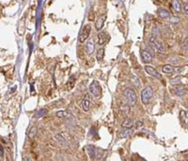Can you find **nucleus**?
<instances>
[{"mask_svg": "<svg viewBox=\"0 0 188 161\" xmlns=\"http://www.w3.org/2000/svg\"><path fill=\"white\" fill-rule=\"evenodd\" d=\"M144 69H145L146 73H147L149 75H151V77H154L156 79H162V75H160V73L157 72V70H156L155 68H153L152 66L146 65Z\"/></svg>", "mask_w": 188, "mask_h": 161, "instance_id": "nucleus-7", "label": "nucleus"}, {"mask_svg": "<svg viewBox=\"0 0 188 161\" xmlns=\"http://www.w3.org/2000/svg\"><path fill=\"white\" fill-rule=\"evenodd\" d=\"M131 81H132V83H133L134 85L137 86V88H139V87H140V84H138V83H139L138 79L137 77H135L134 75H133V76H132V78H131Z\"/></svg>", "mask_w": 188, "mask_h": 161, "instance_id": "nucleus-26", "label": "nucleus"}, {"mask_svg": "<svg viewBox=\"0 0 188 161\" xmlns=\"http://www.w3.org/2000/svg\"><path fill=\"white\" fill-rule=\"evenodd\" d=\"M142 125H143V122H142V121H138L137 124H135V126H137V128H140Z\"/></svg>", "mask_w": 188, "mask_h": 161, "instance_id": "nucleus-30", "label": "nucleus"}, {"mask_svg": "<svg viewBox=\"0 0 188 161\" xmlns=\"http://www.w3.org/2000/svg\"><path fill=\"white\" fill-rule=\"evenodd\" d=\"M180 82H181V77H180V76H178V78L175 77L174 79H171V80H170V84H172V85L179 84Z\"/></svg>", "mask_w": 188, "mask_h": 161, "instance_id": "nucleus-28", "label": "nucleus"}, {"mask_svg": "<svg viewBox=\"0 0 188 161\" xmlns=\"http://www.w3.org/2000/svg\"><path fill=\"white\" fill-rule=\"evenodd\" d=\"M186 93H187V89L183 86H177L174 89V93L177 96H183V95L186 94Z\"/></svg>", "mask_w": 188, "mask_h": 161, "instance_id": "nucleus-15", "label": "nucleus"}, {"mask_svg": "<svg viewBox=\"0 0 188 161\" xmlns=\"http://www.w3.org/2000/svg\"><path fill=\"white\" fill-rule=\"evenodd\" d=\"M86 150H87V153L89 156L90 159H95L96 158V149L94 146L92 145H88L86 146Z\"/></svg>", "mask_w": 188, "mask_h": 161, "instance_id": "nucleus-14", "label": "nucleus"}, {"mask_svg": "<svg viewBox=\"0 0 188 161\" xmlns=\"http://www.w3.org/2000/svg\"><path fill=\"white\" fill-rule=\"evenodd\" d=\"M55 139L57 140V142L60 144V145H63L65 146L67 144V142H66V139L64 138L63 136H61L60 134H57L55 135Z\"/></svg>", "mask_w": 188, "mask_h": 161, "instance_id": "nucleus-21", "label": "nucleus"}, {"mask_svg": "<svg viewBox=\"0 0 188 161\" xmlns=\"http://www.w3.org/2000/svg\"><path fill=\"white\" fill-rule=\"evenodd\" d=\"M134 134V131L132 130V128H125L124 130L120 133V138H128V137H131L132 135Z\"/></svg>", "mask_w": 188, "mask_h": 161, "instance_id": "nucleus-17", "label": "nucleus"}, {"mask_svg": "<svg viewBox=\"0 0 188 161\" xmlns=\"http://www.w3.org/2000/svg\"><path fill=\"white\" fill-rule=\"evenodd\" d=\"M179 21H180V19L177 18V17H172L170 19V23H172V24H178Z\"/></svg>", "mask_w": 188, "mask_h": 161, "instance_id": "nucleus-29", "label": "nucleus"}, {"mask_svg": "<svg viewBox=\"0 0 188 161\" xmlns=\"http://www.w3.org/2000/svg\"><path fill=\"white\" fill-rule=\"evenodd\" d=\"M89 93L95 98H100L102 96V88L98 81H92L89 85Z\"/></svg>", "mask_w": 188, "mask_h": 161, "instance_id": "nucleus-3", "label": "nucleus"}, {"mask_svg": "<svg viewBox=\"0 0 188 161\" xmlns=\"http://www.w3.org/2000/svg\"><path fill=\"white\" fill-rule=\"evenodd\" d=\"M180 116H181V120L183 123L184 126L188 129V111L187 110H182Z\"/></svg>", "mask_w": 188, "mask_h": 161, "instance_id": "nucleus-16", "label": "nucleus"}, {"mask_svg": "<svg viewBox=\"0 0 188 161\" xmlns=\"http://www.w3.org/2000/svg\"><path fill=\"white\" fill-rule=\"evenodd\" d=\"M110 40V36L106 31H100L98 33V44L99 45H103Z\"/></svg>", "mask_w": 188, "mask_h": 161, "instance_id": "nucleus-8", "label": "nucleus"}, {"mask_svg": "<svg viewBox=\"0 0 188 161\" xmlns=\"http://www.w3.org/2000/svg\"><path fill=\"white\" fill-rule=\"evenodd\" d=\"M187 107H188V100H187Z\"/></svg>", "mask_w": 188, "mask_h": 161, "instance_id": "nucleus-32", "label": "nucleus"}, {"mask_svg": "<svg viewBox=\"0 0 188 161\" xmlns=\"http://www.w3.org/2000/svg\"><path fill=\"white\" fill-rule=\"evenodd\" d=\"M134 125V121H133L132 119H129V118L125 119L123 122H122V124H121V126H122L123 128H133Z\"/></svg>", "mask_w": 188, "mask_h": 161, "instance_id": "nucleus-18", "label": "nucleus"}, {"mask_svg": "<svg viewBox=\"0 0 188 161\" xmlns=\"http://www.w3.org/2000/svg\"><path fill=\"white\" fill-rule=\"evenodd\" d=\"M140 56H141V59L144 63H150L152 61V58H153V56L151 54L150 51L148 50H142L141 53H140Z\"/></svg>", "mask_w": 188, "mask_h": 161, "instance_id": "nucleus-9", "label": "nucleus"}, {"mask_svg": "<svg viewBox=\"0 0 188 161\" xmlns=\"http://www.w3.org/2000/svg\"><path fill=\"white\" fill-rule=\"evenodd\" d=\"M158 15H159L162 19H166V18H170V17H171L170 12L166 11V9H158Z\"/></svg>", "mask_w": 188, "mask_h": 161, "instance_id": "nucleus-19", "label": "nucleus"}, {"mask_svg": "<svg viewBox=\"0 0 188 161\" xmlns=\"http://www.w3.org/2000/svg\"><path fill=\"white\" fill-rule=\"evenodd\" d=\"M56 116L61 119H71L72 118V114L70 111H68V110H60V111H57L56 113Z\"/></svg>", "mask_w": 188, "mask_h": 161, "instance_id": "nucleus-11", "label": "nucleus"}, {"mask_svg": "<svg viewBox=\"0 0 188 161\" xmlns=\"http://www.w3.org/2000/svg\"><path fill=\"white\" fill-rule=\"evenodd\" d=\"M124 96L126 98L130 107H134L138 103V96L137 93L132 88H126L124 89Z\"/></svg>", "mask_w": 188, "mask_h": 161, "instance_id": "nucleus-1", "label": "nucleus"}, {"mask_svg": "<svg viewBox=\"0 0 188 161\" xmlns=\"http://www.w3.org/2000/svg\"><path fill=\"white\" fill-rule=\"evenodd\" d=\"M120 111L123 115H128L130 113V105L128 104H121L120 107Z\"/></svg>", "mask_w": 188, "mask_h": 161, "instance_id": "nucleus-20", "label": "nucleus"}, {"mask_svg": "<svg viewBox=\"0 0 188 161\" xmlns=\"http://www.w3.org/2000/svg\"><path fill=\"white\" fill-rule=\"evenodd\" d=\"M103 57H104V48H100L96 54V59L98 61H101V60L103 59Z\"/></svg>", "mask_w": 188, "mask_h": 161, "instance_id": "nucleus-25", "label": "nucleus"}, {"mask_svg": "<svg viewBox=\"0 0 188 161\" xmlns=\"http://www.w3.org/2000/svg\"><path fill=\"white\" fill-rule=\"evenodd\" d=\"M183 9L184 13H185L186 15H188V4L184 5V6H183Z\"/></svg>", "mask_w": 188, "mask_h": 161, "instance_id": "nucleus-31", "label": "nucleus"}, {"mask_svg": "<svg viewBox=\"0 0 188 161\" xmlns=\"http://www.w3.org/2000/svg\"><path fill=\"white\" fill-rule=\"evenodd\" d=\"M149 43L154 50H156V51H158L160 53L165 54V49L164 45L159 41H157V39H156L155 37H151L149 40Z\"/></svg>", "mask_w": 188, "mask_h": 161, "instance_id": "nucleus-4", "label": "nucleus"}, {"mask_svg": "<svg viewBox=\"0 0 188 161\" xmlns=\"http://www.w3.org/2000/svg\"><path fill=\"white\" fill-rule=\"evenodd\" d=\"M172 7L177 12H181L182 7H181V4H180V2L178 1V0H173L172 1Z\"/></svg>", "mask_w": 188, "mask_h": 161, "instance_id": "nucleus-24", "label": "nucleus"}, {"mask_svg": "<svg viewBox=\"0 0 188 161\" xmlns=\"http://www.w3.org/2000/svg\"><path fill=\"white\" fill-rule=\"evenodd\" d=\"M152 95H153V89L151 86H147L141 92V102L144 105L149 104L152 98Z\"/></svg>", "mask_w": 188, "mask_h": 161, "instance_id": "nucleus-2", "label": "nucleus"}, {"mask_svg": "<svg viewBox=\"0 0 188 161\" xmlns=\"http://www.w3.org/2000/svg\"><path fill=\"white\" fill-rule=\"evenodd\" d=\"M183 49L184 51L188 52V37H186L183 41Z\"/></svg>", "mask_w": 188, "mask_h": 161, "instance_id": "nucleus-27", "label": "nucleus"}, {"mask_svg": "<svg viewBox=\"0 0 188 161\" xmlns=\"http://www.w3.org/2000/svg\"><path fill=\"white\" fill-rule=\"evenodd\" d=\"M183 70V67H176L171 64H165L162 67V72L165 74H175V73H181Z\"/></svg>", "mask_w": 188, "mask_h": 161, "instance_id": "nucleus-6", "label": "nucleus"}, {"mask_svg": "<svg viewBox=\"0 0 188 161\" xmlns=\"http://www.w3.org/2000/svg\"><path fill=\"white\" fill-rule=\"evenodd\" d=\"M82 107L85 112H89L90 109V101H89V95L87 94L85 96V99L82 101Z\"/></svg>", "mask_w": 188, "mask_h": 161, "instance_id": "nucleus-13", "label": "nucleus"}, {"mask_svg": "<svg viewBox=\"0 0 188 161\" xmlns=\"http://www.w3.org/2000/svg\"><path fill=\"white\" fill-rule=\"evenodd\" d=\"M47 109L46 108H41L40 110H38V111L36 112V114L34 115V118L35 119H39V118H41V117H44L47 114Z\"/></svg>", "mask_w": 188, "mask_h": 161, "instance_id": "nucleus-22", "label": "nucleus"}, {"mask_svg": "<svg viewBox=\"0 0 188 161\" xmlns=\"http://www.w3.org/2000/svg\"><path fill=\"white\" fill-rule=\"evenodd\" d=\"M91 31V26L90 25H85L83 26L80 30V33H79V42L80 43H84L85 41H87V39L89 38V34Z\"/></svg>", "mask_w": 188, "mask_h": 161, "instance_id": "nucleus-5", "label": "nucleus"}, {"mask_svg": "<svg viewBox=\"0 0 188 161\" xmlns=\"http://www.w3.org/2000/svg\"><path fill=\"white\" fill-rule=\"evenodd\" d=\"M37 133H38V129L36 126H32L30 128L29 132H28V138H34L36 136H37Z\"/></svg>", "mask_w": 188, "mask_h": 161, "instance_id": "nucleus-23", "label": "nucleus"}, {"mask_svg": "<svg viewBox=\"0 0 188 161\" xmlns=\"http://www.w3.org/2000/svg\"><path fill=\"white\" fill-rule=\"evenodd\" d=\"M106 15H103L101 17L98 18V20L96 21V24H95V28L98 31H101L103 25H104V22H106Z\"/></svg>", "mask_w": 188, "mask_h": 161, "instance_id": "nucleus-12", "label": "nucleus"}, {"mask_svg": "<svg viewBox=\"0 0 188 161\" xmlns=\"http://www.w3.org/2000/svg\"><path fill=\"white\" fill-rule=\"evenodd\" d=\"M95 50V44H94L93 39H89L86 44V51L89 55H92Z\"/></svg>", "mask_w": 188, "mask_h": 161, "instance_id": "nucleus-10", "label": "nucleus"}]
</instances>
